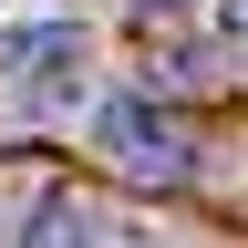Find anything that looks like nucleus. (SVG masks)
Segmentation results:
<instances>
[{"label":"nucleus","instance_id":"39448f33","mask_svg":"<svg viewBox=\"0 0 248 248\" xmlns=\"http://www.w3.org/2000/svg\"><path fill=\"white\" fill-rule=\"evenodd\" d=\"M217 31H228V42H248V0H217Z\"/></svg>","mask_w":248,"mask_h":248},{"label":"nucleus","instance_id":"20e7f679","mask_svg":"<svg viewBox=\"0 0 248 248\" xmlns=\"http://www.w3.org/2000/svg\"><path fill=\"white\" fill-rule=\"evenodd\" d=\"M124 11H145V21H186L197 0H124Z\"/></svg>","mask_w":248,"mask_h":248},{"label":"nucleus","instance_id":"7ed1b4c3","mask_svg":"<svg viewBox=\"0 0 248 248\" xmlns=\"http://www.w3.org/2000/svg\"><path fill=\"white\" fill-rule=\"evenodd\" d=\"M11 248H104V217H93V197L52 186V197H31V217H21Z\"/></svg>","mask_w":248,"mask_h":248},{"label":"nucleus","instance_id":"f257e3e1","mask_svg":"<svg viewBox=\"0 0 248 248\" xmlns=\"http://www.w3.org/2000/svg\"><path fill=\"white\" fill-rule=\"evenodd\" d=\"M0 93L31 114H83L93 93V31L83 21H0Z\"/></svg>","mask_w":248,"mask_h":248},{"label":"nucleus","instance_id":"f03ea898","mask_svg":"<svg viewBox=\"0 0 248 248\" xmlns=\"http://www.w3.org/2000/svg\"><path fill=\"white\" fill-rule=\"evenodd\" d=\"M93 135H104V155H114L135 186H186V176H197V135H186V114H166L155 93L93 104Z\"/></svg>","mask_w":248,"mask_h":248}]
</instances>
